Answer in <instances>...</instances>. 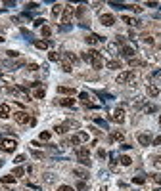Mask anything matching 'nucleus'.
<instances>
[{
  "label": "nucleus",
  "instance_id": "obj_2",
  "mask_svg": "<svg viewBox=\"0 0 161 191\" xmlns=\"http://www.w3.org/2000/svg\"><path fill=\"white\" fill-rule=\"evenodd\" d=\"M15 147H17V141H15L14 138H2V140H0V149H2V151L12 153V151H15Z\"/></svg>",
  "mask_w": 161,
  "mask_h": 191
},
{
  "label": "nucleus",
  "instance_id": "obj_14",
  "mask_svg": "<svg viewBox=\"0 0 161 191\" xmlns=\"http://www.w3.org/2000/svg\"><path fill=\"white\" fill-rule=\"evenodd\" d=\"M146 92H148V96H152V97H155V96H159V88L155 86V84H148V88H146Z\"/></svg>",
  "mask_w": 161,
  "mask_h": 191
},
{
  "label": "nucleus",
  "instance_id": "obj_40",
  "mask_svg": "<svg viewBox=\"0 0 161 191\" xmlns=\"http://www.w3.org/2000/svg\"><path fill=\"white\" fill-rule=\"evenodd\" d=\"M79 162L84 164V166H90V157H88V159H79Z\"/></svg>",
  "mask_w": 161,
  "mask_h": 191
},
{
  "label": "nucleus",
  "instance_id": "obj_10",
  "mask_svg": "<svg viewBox=\"0 0 161 191\" xmlns=\"http://www.w3.org/2000/svg\"><path fill=\"white\" fill-rule=\"evenodd\" d=\"M73 174H75L77 178H80V180H86V178L90 176V174H88V170H86V168H80V166L73 168Z\"/></svg>",
  "mask_w": 161,
  "mask_h": 191
},
{
  "label": "nucleus",
  "instance_id": "obj_50",
  "mask_svg": "<svg viewBox=\"0 0 161 191\" xmlns=\"http://www.w3.org/2000/svg\"><path fill=\"white\" fill-rule=\"evenodd\" d=\"M98 157H102V159H104V157H106V151H104V149H98Z\"/></svg>",
  "mask_w": 161,
  "mask_h": 191
},
{
  "label": "nucleus",
  "instance_id": "obj_7",
  "mask_svg": "<svg viewBox=\"0 0 161 191\" xmlns=\"http://www.w3.org/2000/svg\"><path fill=\"white\" fill-rule=\"evenodd\" d=\"M100 23H102V25H106V27H111L115 23V17L111 14H102V15H100Z\"/></svg>",
  "mask_w": 161,
  "mask_h": 191
},
{
  "label": "nucleus",
  "instance_id": "obj_22",
  "mask_svg": "<svg viewBox=\"0 0 161 191\" xmlns=\"http://www.w3.org/2000/svg\"><path fill=\"white\" fill-rule=\"evenodd\" d=\"M119 162H121L123 166H131V164H132V159H131L128 155H123V157L119 159Z\"/></svg>",
  "mask_w": 161,
  "mask_h": 191
},
{
  "label": "nucleus",
  "instance_id": "obj_12",
  "mask_svg": "<svg viewBox=\"0 0 161 191\" xmlns=\"http://www.w3.org/2000/svg\"><path fill=\"white\" fill-rule=\"evenodd\" d=\"M75 88L73 86H58V94H65V96H75Z\"/></svg>",
  "mask_w": 161,
  "mask_h": 191
},
{
  "label": "nucleus",
  "instance_id": "obj_34",
  "mask_svg": "<svg viewBox=\"0 0 161 191\" xmlns=\"http://www.w3.org/2000/svg\"><path fill=\"white\" fill-rule=\"evenodd\" d=\"M77 136H79V140H80V141H86V140H88V134H86V132H79Z\"/></svg>",
  "mask_w": 161,
  "mask_h": 191
},
{
  "label": "nucleus",
  "instance_id": "obj_37",
  "mask_svg": "<svg viewBox=\"0 0 161 191\" xmlns=\"http://www.w3.org/2000/svg\"><path fill=\"white\" fill-rule=\"evenodd\" d=\"M71 143H73V145H79V143H80V140H79L77 134H75V136H71Z\"/></svg>",
  "mask_w": 161,
  "mask_h": 191
},
{
  "label": "nucleus",
  "instance_id": "obj_4",
  "mask_svg": "<svg viewBox=\"0 0 161 191\" xmlns=\"http://www.w3.org/2000/svg\"><path fill=\"white\" fill-rule=\"evenodd\" d=\"M73 15H75V8L71 6V4L63 6V12H62V21H63V23H69Z\"/></svg>",
  "mask_w": 161,
  "mask_h": 191
},
{
  "label": "nucleus",
  "instance_id": "obj_39",
  "mask_svg": "<svg viewBox=\"0 0 161 191\" xmlns=\"http://www.w3.org/2000/svg\"><path fill=\"white\" fill-rule=\"evenodd\" d=\"M33 157H35V159H44V153H40V151H33Z\"/></svg>",
  "mask_w": 161,
  "mask_h": 191
},
{
  "label": "nucleus",
  "instance_id": "obj_11",
  "mask_svg": "<svg viewBox=\"0 0 161 191\" xmlns=\"http://www.w3.org/2000/svg\"><path fill=\"white\" fill-rule=\"evenodd\" d=\"M134 54H136V52H134V48H132V46H123V48H121V55H125V58H128V59L134 58Z\"/></svg>",
  "mask_w": 161,
  "mask_h": 191
},
{
  "label": "nucleus",
  "instance_id": "obj_23",
  "mask_svg": "<svg viewBox=\"0 0 161 191\" xmlns=\"http://www.w3.org/2000/svg\"><path fill=\"white\" fill-rule=\"evenodd\" d=\"M2 184H15V176H14V174H8V176H4L2 178Z\"/></svg>",
  "mask_w": 161,
  "mask_h": 191
},
{
  "label": "nucleus",
  "instance_id": "obj_49",
  "mask_svg": "<svg viewBox=\"0 0 161 191\" xmlns=\"http://www.w3.org/2000/svg\"><path fill=\"white\" fill-rule=\"evenodd\" d=\"M155 166H157V168H161V157H157V159H155V162H154Z\"/></svg>",
  "mask_w": 161,
  "mask_h": 191
},
{
  "label": "nucleus",
  "instance_id": "obj_17",
  "mask_svg": "<svg viewBox=\"0 0 161 191\" xmlns=\"http://www.w3.org/2000/svg\"><path fill=\"white\" fill-rule=\"evenodd\" d=\"M121 19H123V21L127 23V25H132V27H134V25H140V21H138V19L131 17V15H123V17H121Z\"/></svg>",
  "mask_w": 161,
  "mask_h": 191
},
{
  "label": "nucleus",
  "instance_id": "obj_25",
  "mask_svg": "<svg viewBox=\"0 0 161 191\" xmlns=\"http://www.w3.org/2000/svg\"><path fill=\"white\" fill-rule=\"evenodd\" d=\"M40 32H42V36H44V38H48V36L52 35V29H50V27H48V25H44L42 29H40Z\"/></svg>",
  "mask_w": 161,
  "mask_h": 191
},
{
  "label": "nucleus",
  "instance_id": "obj_45",
  "mask_svg": "<svg viewBox=\"0 0 161 191\" xmlns=\"http://www.w3.org/2000/svg\"><path fill=\"white\" fill-rule=\"evenodd\" d=\"M23 161H25V155H17V157H15V161H14V162H17V164H19V162H23Z\"/></svg>",
  "mask_w": 161,
  "mask_h": 191
},
{
  "label": "nucleus",
  "instance_id": "obj_21",
  "mask_svg": "<svg viewBox=\"0 0 161 191\" xmlns=\"http://www.w3.org/2000/svg\"><path fill=\"white\" fill-rule=\"evenodd\" d=\"M44 94H46V88H42V86H40V88H37V90L33 92V96L37 97V99H40V97H44Z\"/></svg>",
  "mask_w": 161,
  "mask_h": 191
},
{
  "label": "nucleus",
  "instance_id": "obj_52",
  "mask_svg": "<svg viewBox=\"0 0 161 191\" xmlns=\"http://www.w3.org/2000/svg\"><path fill=\"white\" fill-rule=\"evenodd\" d=\"M159 124H161V117H159Z\"/></svg>",
  "mask_w": 161,
  "mask_h": 191
},
{
  "label": "nucleus",
  "instance_id": "obj_43",
  "mask_svg": "<svg viewBox=\"0 0 161 191\" xmlns=\"http://www.w3.org/2000/svg\"><path fill=\"white\" fill-rule=\"evenodd\" d=\"M128 65H131V67H134V65H140V61H138V59H134V58H132V59H128Z\"/></svg>",
  "mask_w": 161,
  "mask_h": 191
},
{
  "label": "nucleus",
  "instance_id": "obj_27",
  "mask_svg": "<svg viewBox=\"0 0 161 191\" xmlns=\"http://www.w3.org/2000/svg\"><path fill=\"white\" fill-rule=\"evenodd\" d=\"M62 71H63V73H71V71H73L71 63H65V61H62Z\"/></svg>",
  "mask_w": 161,
  "mask_h": 191
},
{
  "label": "nucleus",
  "instance_id": "obj_35",
  "mask_svg": "<svg viewBox=\"0 0 161 191\" xmlns=\"http://www.w3.org/2000/svg\"><path fill=\"white\" fill-rule=\"evenodd\" d=\"M6 54H8V58H17V55H19V52H15V50H8Z\"/></svg>",
  "mask_w": 161,
  "mask_h": 191
},
{
  "label": "nucleus",
  "instance_id": "obj_29",
  "mask_svg": "<svg viewBox=\"0 0 161 191\" xmlns=\"http://www.w3.org/2000/svg\"><path fill=\"white\" fill-rule=\"evenodd\" d=\"M54 130H56L58 134H65V132H67V126H65V124H58Z\"/></svg>",
  "mask_w": 161,
  "mask_h": 191
},
{
  "label": "nucleus",
  "instance_id": "obj_33",
  "mask_svg": "<svg viewBox=\"0 0 161 191\" xmlns=\"http://www.w3.org/2000/svg\"><path fill=\"white\" fill-rule=\"evenodd\" d=\"M50 136H52V134L50 132H40V140H42V141H48V140H50Z\"/></svg>",
  "mask_w": 161,
  "mask_h": 191
},
{
  "label": "nucleus",
  "instance_id": "obj_3",
  "mask_svg": "<svg viewBox=\"0 0 161 191\" xmlns=\"http://www.w3.org/2000/svg\"><path fill=\"white\" fill-rule=\"evenodd\" d=\"M136 79L134 71H123L121 75H117V84H132Z\"/></svg>",
  "mask_w": 161,
  "mask_h": 191
},
{
  "label": "nucleus",
  "instance_id": "obj_18",
  "mask_svg": "<svg viewBox=\"0 0 161 191\" xmlns=\"http://www.w3.org/2000/svg\"><path fill=\"white\" fill-rule=\"evenodd\" d=\"M62 12H63V4H54V6H52V15H54V17L62 15Z\"/></svg>",
  "mask_w": 161,
  "mask_h": 191
},
{
  "label": "nucleus",
  "instance_id": "obj_46",
  "mask_svg": "<svg viewBox=\"0 0 161 191\" xmlns=\"http://www.w3.org/2000/svg\"><path fill=\"white\" fill-rule=\"evenodd\" d=\"M152 143H154V145H161V136L154 138V140H152Z\"/></svg>",
  "mask_w": 161,
  "mask_h": 191
},
{
  "label": "nucleus",
  "instance_id": "obj_6",
  "mask_svg": "<svg viewBox=\"0 0 161 191\" xmlns=\"http://www.w3.org/2000/svg\"><path fill=\"white\" fill-rule=\"evenodd\" d=\"M111 120H115V123H125V111H123V107H117L113 111V115H111Z\"/></svg>",
  "mask_w": 161,
  "mask_h": 191
},
{
  "label": "nucleus",
  "instance_id": "obj_51",
  "mask_svg": "<svg viewBox=\"0 0 161 191\" xmlns=\"http://www.w3.org/2000/svg\"><path fill=\"white\" fill-rule=\"evenodd\" d=\"M2 40H4V38H2V36H0V42H2Z\"/></svg>",
  "mask_w": 161,
  "mask_h": 191
},
{
  "label": "nucleus",
  "instance_id": "obj_26",
  "mask_svg": "<svg viewBox=\"0 0 161 191\" xmlns=\"http://www.w3.org/2000/svg\"><path fill=\"white\" fill-rule=\"evenodd\" d=\"M59 58H62V55H59L58 52H50V54H48V59H50V61H59Z\"/></svg>",
  "mask_w": 161,
  "mask_h": 191
},
{
  "label": "nucleus",
  "instance_id": "obj_31",
  "mask_svg": "<svg viewBox=\"0 0 161 191\" xmlns=\"http://www.w3.org/2000/svg\"><path fill=\"white\" fill-rule=\"evenodd\" d=\"M65 126H67V130H69V128H79V123H77V120H67Z\"/></svg>",
  "mask_w": 161,
  "mask_h": 191
},
{
  "label": "nucleus",
  "instance_id": "obj_54",
  "mask_svg": "<svg viewBox=\"0 0 161 191\" xmlns=\"http://www.w3.org/2000/svg\"><path fill=\"white\" fill-rule=\"evenodd\" d=\"M159 79H161V73H159Z\"/></svg>",
  "mask_w": 161,
  "mask_h": 191
},
{
  "label": "nucleus",
  "instance_id": "obj_53",
  "mask_svg": "<svg viewBox=\"0 0 161 191\" xmlns=\"http://www.w3.org/2000/svg\"><path fill=\"white\" fill-rule=\"evenodd\" d=\"M0 166H2V161H0Z\"/></svg>",
  "mask_w": 161,
  "mask_h": 191
},
{
  "label": "nucleus",
  "instance_id": "obj_42",
  "mask_svg": "<svg viewBox=\"0 0 161 191\" xmlns=\"http://www.w3.org/2000/svg\"><path fill=\"white\" fill-rule=\"evenodd\" d=\"M154 111H157L155 105H148V107H146V113H154Z\"/></svg>",
  "mask_w": 161,
  "mask_h": 191
},
{
  "label": "nucleus",
  "instance_id": "obj_15",
  "mask_svg": "<svg viewBox=\"0 0 161 191\" xmlns=\"http://www.w3.org/2000/svg\"><path fill=\"white\" fill-rule=\"evenodd\" d=\"M77 157H79V159H88V157H90L88 147H79V149H77Z\"/></svg>",
  "mask_w": 161,
  "mask_h": 191
},
{
  "label": "nucleus",
  "instance_id": "obj_24",
  "mask_svg": "<svg viewBox=\"0 0 161 191\" xmlns=\"http://www.w3.org/2000/svg\"><path fill=\"white\" fill-rule=\"evenodd\" d=\"M123 132H111V140H115V141H123Z\"/></svg>",
  "mask_w": 161,
  "mask_h": 191
},
{
  "label": "nucleus",
  "instance_id": "obj_1",
  "mask_svg": "<svg viewBox=\"0 0 161 191\" xmlns=\"http://www.w3.org/2000/svg\"><path fill=\"white\" fill-rule=\"evenodd\" d=\"M83 59H84V61H88V63H92V65H94V69H102L104 67L102 54H100V52H96V50L84 52V54H83Z\"/></svg>",
  "mask_w": 161,
  "mask_h": 191
},
{
  "label": "nucleus",
  "instance_id": "obj_8",
  "mask_svg": "<svg viewBox=\"0 0 161 191\" xmlns=\"http://www.w3.org/2000/svg\"><path fill=\"white\" fill-rule=\"evenodd\" d=\"M136 140H138L140 145H150L152 143V136H150V134H146V132H140L138 136H136Z\"/></svg>",
  "mask_w": 161,
  "mask_h": 191
},
{
  "label": "nucleus",
  "instance_id": "obj_38",
  "mask_svg": "<svg viewBox=\"0 0 161 191\" xmlns=\"http://www.w3.org/2000/svg\"><path fill=\"white\" fill-rule=\"evenodd\" d=\"M44 23H46L44 19H37V21H35V27H40V29H42V27H44Z\"/></svg>",
  "mask_w": 161,
  "mask_h": 191
},
{
  "label": "nucleus",
  "instance_id": "obj_36",
  "mask_svg": "<svg viewBox=\"0 0 161 191\" xmlns=\"http://www.w3.org/2000/svg\"><path fill=\"white\" fill-rule=\"evenodd\" d=\"M58 191H75V189L71 187V185H59V187H58Z\"/></svg>",
  "mask_w": 161,
  "mask_h": 191
},
{
  "label": "nucleus",
  "instance_id": "obj_41",
  "mask_svg": "<svg viewBox=\"0 0 161 191\" xmlns=\"http://www.w3.org/2000/svg\"><path fill=\"white\" fill-rule=\"evenodd\" d=\"M77 15H79V17H83V15H84V6H79L77 8Z\"/></svg>",
  "mask_w": 161,
  "mask_h": 191
},
{
  "label": "nucleus",
  "instance_id": "obj_30",
  "mask_svg": "<svg viewBox=\"0 0 161 191\" xmlns=\"http://www.w3.org/2000/svg\"><path fill=\"white\" fill-rule=\"evenodd\" d=\"M23 174H25V168H21V166H17V168L14 170V176L15 178H19V176H23Z\"/></svg>",
  "mask_w": 161,
  "mask_h": 191
},
{
  "label": "nucleus",
  "instance_id": "obj_32",
  "mask_svg": "<svg viewBox=\"0 0 161 191\" xmlns=\"http://www.w3.org/2000/svg\"><path fill=\"white\" fill-rule=\"evenodd\" d=\"M142 40H144L146 44H154V36H152V35H144Z\"/></svg>",
  "mask_w": 161,
  "mask_h": 191
},
{
  "label": "nucleus",
  "instance_id": "obj_19",
  "mask_svg": "<svg viewBox=\"0 0 161 191\" xmlns=\"http://www.w3.org/2000/svg\"><path fill=\"white\" fill-rule=\"evenodd\" d=\"M35 46H37L38 50H46V48H50V42H48V40H37Z\"/></svg>",
  "mask_w": 161,
  "mask_h": 191
},
{
  "label": "nucleus",
  "instance_id": "obj_20",
  "mask_svg": "<svg viewBox=\"0 0 161 191\" xmlns=\"http://www.w3.org/2000/svg\"><path fill=\"white\" fill-rule=\"evenodd\" d=\"M107 69H121V61H117V59H111V61L106 63Z\"/></svg>",
  "mask_w": 161,
  "mask_h": 191
},
{
  "label": "nucleus",
  "instance_id": "obj_48",
  "mask_svg": "<svg viewBox=\"0 0 161 191\" xmlns=\"http://www.w3.org/2000/svg\"><path fill=\"white\" fill-rule=\"evenodd\" d=\"M29 71H38V65H35V63H31V65H29Z\"/></svg>",
  "mask_w": 161,
  "mask_h": 191
},
{
  "label": "nucleus",
  "instance_id": "obj_9",
  "mask_svg": "<svg viewBox=\"0 0 161 191\" xmlns=\"http://www.w3.org/2000/svg\"><path fill=\"white\" fill-rule=\"evenodd\" d=\"M86 44H90V46H94V44H100L104 42V36H98V35H86Z\"/></svg>",
  "mask_w": 161,
  "mask_h": 191
},
{
  "label": "nucleus",
  "instance_id": "obj_47",
  "mask_svg": "<svg viewBox=\"0 0 161 191\" xmlns=\"http://www.w3.org/2000/svg\"><path fill=\"white\" fill-rule=\"evenodd\" d=\"M77 189H86V184H84V182H79V184H77Z\"/></svg>",
  "mask_w": 161,
  "mask_h": 191
},
{
  "label": "nucleus",
  "instance_id": "obj_13",
  "mask_svg": "<svg viewBox=\"0 0 161 191\" xmlns=\"http://www.w3.org/2000/svg\"><path fill=\"white\" fill-rule=\"evenodd\" d=\"M12 115V109L8 103H2L0 105V119H8V117Z\"/></svg>",
  "mask_w": 161,
  "mask_h": 191
},
{
  "label": "nucleus",
  "instance_id": "obj_16",
  "mask_svg": "<svg viewBox=\"0 0 161 191\" xmlns=\"http://www.w3.org/2000/svg\"><path fill=\"white\" fill-rule=\"evenodd\" d=\"M59 105H63V107H75V99L73 97H62Z\"/></svg>",
  "mask_w": 161,
  "mask_h": 191
},
{
  "label": "nucleus",
  "instance_id": "obj_5",
  "mask_svg": "<svg viewBox=\"0 0 161 191\" xmlns=\"http://www.w3.org/2000/svg\"><path fill=\"white\" fill-rule=\"evenodd\" d=\"M14 120L17 124H27V123H31V117L25 111H17V113H14Z\"/></svg>",
  "mask_w": 161,
  "mask_h": 191
},
{
  "label": "nucleus",
  "instance_id": "obj_44",
  "mask_svg": "<svg viewBox=\"0 0 161 191\" xmlns=\"http://www.w3.org/2000/svg\"><path fill=\"white\" fill-rule=\"evenodd\" d=\"M152 180L157 182V184H161V176H159V174H152Z\"/></svg>",
  "mask_w": 161,
  "mask_h": 191
},
{
  "label": "nucleus",
  "instance_id": "obj_28",
  "mask_svg": "<svg viewBox=\"0 0 161 191\" xmlns=\"http://www.w3.org/2000/svg\"><path fill=\"white\" fill-rule=\"evenodd\" d=\"M144 182H146V178H144V176H134V178H132V184H138V185H142Z\"/></svg>",
  "mask_w": 161,
  "mask_h": 191
}]
</instances>
